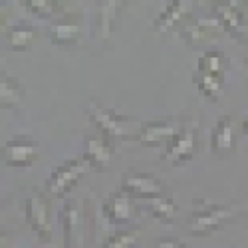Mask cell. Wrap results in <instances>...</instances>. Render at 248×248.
I'll use <instances>...</instances> for the list:
<instances>
[{
	"mask_svg": "<svg viewBox=\"0 0 248 248\" xmlns=\"http://www.w3.org/2000/svg\"><path fill=\"white\" fill-rule=\"evenodd\" d=\"M193 204V213L185 222V229L193 236H206L220 231L236 217V209L231 204H217L206 199H197Z\"/></svg>",
	"mask_w": 248,
	"mask_h": 248,
	"instance_id": "obj_1",
	"label": "cell"
},
{
	"mask_svg": "<svg viewBox=\"0 0 248 248\" xmlns=\"http://www.w3.org/2000/svg\"><path fill=\"white\" fill-rule=\"evenodd\" d=\"M88 115L93 125L99 129L101 137H106L108 141H125L131 139L135 133H139L131 119L119 115L117 111L106 108L95 99H90L88 103Z\"/></svg>",
	"mask_w": 248,
	"mask_h": 248,
	"instance_id": "obj_2",
	"label": "cell"
},
{
	"mask_svg": "<svg viewBox=\"0 0 248 248\" xmlns=\"http://www.w3.org/2000/svg\"><path fill=\"white\" fill-rule=\"evenodd\" d=\"M90 169V165L84 157L79 159H68L60 163L58 167L50 173L46 181V195L48 197H64L72 191V187L78 183V179Z\"/></svg>",
	"mask_w": 248,
	"mask_h": 248,
	"instance_id": "obj_3",
	"label": "cell"
},
{
	"mask_svg": "<svg viewBox=\"0 0 248 248\" xmlns=\"http://www.w3.org/2000/svg\"><path fill=\"white\" fill-rule=\"evenodd\" d=\"M121 191L133 199H159L167 195L165 185L153 175L143 171H127L121 175Z\"/></svg>",
	"mask_w": 248,
	"mask_h": 248,
	"instance_id": "obj_4",
	"label": "cell"
},
{
	"mask_svg": "<svg viewBox=\"0 0 248 248\" xmlns=\"http://www.w3.org/2000/svg\"><path fill=\"white\" fill-rule=\"evenodd\" d=\"M50 199L48 195L42 193H34L26 199L24 202V217L26 222L30 224V229L36 232V236L48 242L52 236V224H50Z\"/></svg>",
	"mask_w": 248,
	"mask_h": 248,
	"instance_id": "obj_5",
	"label": "cell"
},
{
	"mask_svg": "<svg viewBox=\"0 0 248 248\" xmlns=\"http://www.w3.org/2000/svg\"><path fill=\"white\" fill-rule=\"evenodd\" d=\"M38 159V141L28 135H14L2 147V161L8 167H32Z\"/></svg>",
	"mask_w": 248,
	"mask_h": 248,
	"instance_id": "obj_6",
	"label": "cell"
},
{
	"mask_svg": "<svg viewBox=\"0 0 248 248\" xmlns=\"http://www.w3.org/2000/svg\"><path fill=\"white\" fill-rule=\"evenodd\" d=\"M101 215L109 224L119 226V229L125 231L127 226H131V222H133V218L137 215L133 197H129L127 193H123V191L111 193L101 202Z\"/></svg>",
	"mask_w": 248,
	"mask_h": 248,
	"instance_id": "obj_7",
	"label": "cell"
},
{
	"mask_svg": "<svg viewBox=\"0 0 248 248\" xmlns=\"http://www.w3.org/2000/svg\"><path fill=\"white\" fill-rule=\"evenodd\" d=\"M197 145H199V129L197 123L187 129L179 131L163 151V159L173 165H185L195 159L197 155Z\"/></svg>",
	"mask_w": 248,
	"mask_h": 248,
	"instance_id": "obj_8",
	"label": "cell"
},
{
	"mask_svg": "<svg viewBox=\"0 0 248 248\" xmlns=\"http://www.w3.org/2000/svg\"><path fill=\"white\" fill-rule=\"evenodd\" d=\"M217 18L220 20L222 30L234 38H246V8L244 2L238 0H226V2H215Z\"/></svg>",
	"mask_w": 248,
	"mask_h": 248,
	"instance_id": "obj_9",
	"label": "cell"
},
{
	"mask_svg": "<svg viewBox=\"0 0 248 248\" xmlns=\"http://www.w3.org/2000/svg\"><path fill=\"white\" fill-rule=\"evenodd\" d=\"M193 12V2L191 0H171L161 10L157 20L153 22V32L155 34H167L173 32L179 24H183Z\"/></svg>",
	"mask_w": 248,
	"mask_h": 248,
	"instance_id": "obj_10",
	"label": "cell"
},
{
	"mask_svg": "<svg viewBox=\"0 0 248 248\" xmlns=\"http://www.w3.org/2000/svg\"><path fill=\"white\" fill-rule=\"evenodd\" d=\"M179 133V125L173 119H155L145 121L139 125L137 139L143 145H167V143Z\"/></svg>",
	"mask_w": 248,
	"mask_h": 248,
	"instance_id": "obj_11",
	"label": "cell"
},
{
	"mask_svg": "<svg viewBox=\"0 0 248 248\" xmlns=\"http://www.w3.org/2000/svg\"><path fill=\"white\" fill-rule=\"evenodd\" d=\"M220 32H224V30H222V24H220V20L217 16H213V18H199V20H195V22L185 24L181 28V38L189 46H199V44L206 42V40L215 38Z\"/></svg>",
	"mask_w": 248,
	"mask_h": 248,
	"instance_id": "obj_12",
	"label": "cell"
},
{
	"mask_svg": "<svg viewBox=\"0 0 248 248\" xmlns=\"http://www.w3.org/2000/svg\"><path fill=\"white\" fill-rule=\"evenodd\" d=\"M48 38L56 46H74L81 38V22L76 16L54 20L48 28Z\"/></svg>",
	"mask_w": 248,
	"mask_h": 248,
	"instance_id": "obj_13",
	"label": "cell"
},
{
	"mask_svg": "<svg viewBox=\"0 0 248 248\" xmlns=\"http://www.w3.org/2000/svg\"><path fill=\"white\" fill-rule=\"evenodd\" d=\"M211 149L218 157H226L234 151V121L231 115H224L211 133Z\"/></svg>",
	"mask_w": 248,
	"mask_h": 248,
	"instance_id": "obj_14",
	"label": "cell"
},
{
	"mask_svg": "<svg viewBox=\"0 0 248 248\" xmlns=\"http://www.w3.org/2000/svg\"><path fill=\"white\" fill-rule=\"evenodd\" d=\"M84 157L88 161L90 167L97 169V171H106L111 163L113 157V149L109 145V141L106 137H90L86 141V147H84Z\"/></svg>",
	"mask_w": 248,
	"mask_h": 248,
	"instance_id": "obj_15",
	"label": "cell"
},
{
	"mask_svg": "<svg viewBox=\"0 0 248 248\" xmlns=\"http://www.w3.org/2000/svg\"><path fill=\"white\" fill-rule=\"evenodd\" d=\"M24 99H26V92L24 86L20 84V79L2 72V76H0V106H2V109L22 108Z\"/></svg>",
	"mask_w": 248,
	"mask_h": 248,
	"instance_id": "obj_16",
	"label": "cell"
},
{
	"mask_svg": "<svg viewBox=\"0 0 248 248\" xmlns=\"http://www.w3.org/2000/svg\"><path fill=\"white\" fill-rule=\"evenodd\" d=\"M123 8L121 0H106L97 4V18H95V30L101 40H109L115 28V20L119 10Z\"/></svg>",
	"mask_w": 248,
	"mask_h": 248,
	"instance_id": "obj_17",
	"label": "cell"
},
{
	"mask_svg": "<svg viewBox=\"0 0 248 248\" xmlns=\"http://www.w3.org/2000/svg\"><path fill=\"white\" fill-rule=\"evenodd\" d=\"M60 220L64 226V246L66 248H74L76 246V238L79 232V202L76 199H68L62 206L60 213Z\"/></svg>",
	"mask_w": 248,
	"mask_h": 248,
	"instance_id": "obj_18",
	"label": "cell"
},
{
	"mask_svg": "<svg viewBox=\"0 0 248 248\" xmlns=\"http://www.w3.org/2000/svg\"><path fill=\"white\" fill-rule=\"evenodd\" d=\"M226 70H229V58H226L218 48H211L209 52L199 56L195 74L226 78Z\"/></svg>",
	"mask_w": 248,
	"mask_h": 248,
	"instance_id": "obj_19",
	"label": "cell"
},
{
	"mask_svg": "<svg viewBox=\"0 0 248 248\" xmlns=\"http://www.w3.org/2000/svg\"><path fill=\"white\" fill-rule=\"evenodd\" d=\"M36 40V28L30 22H20L6 30V42L12 50H28Z\"/></svg>",
	"mask_w": 248,
	"mask_h": 248,
	"instance_id": "obj_20",
	"label": "cell"
},
{
	"mask_svg": "<svg viewBox=\"0 0 248 248\" xmlns=\"http://www.w3.org/2000/svg\"><path fill=\"white\" fill-rule=\"evenodd\" d=\"M149 213H151L159 222L169 224V222H173L175 217H177V202H175L173 197H169V195L159 197V199H151V201H149Z\"/></svg>",
	"mask_w": 248,
	"mask_h": 248,
	"instance_id": "obj_21",
	"label": "cell"
},
{
	"mask_svg": "<svg viewBox=\"0 0 248 248\" xmlns=\"http://www.w3.org/2000/svg\"><path fill=\"white\" fill-rule=\"evenodd\" d=\"M195 84L201 95H204L206 99L217 101L222 92H224V78L218 76H204V74H195Z\"/></svg>",
	"mask_w": 248,
	"mask_h": 248,
	"instance_id": "obj_22",
	"label": "cell"
},
{
	"mask_svg": "<svg viewBox=\"0 0 248 248\" xmlns=\"http://www.w3.org/2000/svg\"><path fill=\"white\" fill-rule=\"evenodd\" d=\"M24 6L40 18H48L62 10V2H58V0H24Z\"/></svg>",
	"mask_w": 248,
	"mask_h": 248,
	"instance_id": "obj_23",
	"label": "cell"
},
{
	"mask_svg": "<svg viewBox=\"0 0 248 248\" xmlns=\"http://www.w3.org/2000/svg\"><path fill=\"white\" fill-rule=\"evenodd\" d=\"M135 240H137V232L133 231H117L115 234H111L108 240H106V244H103V248H133V244H135Z\"/></svg>",
	"mask_w": 248,
	"mask_h": 248,
	"instance_id": "obj_24",
	"label": "cell"
},
{
	"mask_svg": "<svg viewBox=\"0 0 248 248\" xmlns=\"http://www.w3.org/2000/svg\"><path fill=\"white\" fill-rule=\"evenodd\" d=\"M157 248H189L185 242H181L179 238H173V236H163L157 240Z\"/></svg>",
	"mask_w": 248,
	"mask_h": 248,
	"instance_id": "obj_25",
	"label": "cell"
},
{
	"mask_svg": "<svg viewBox=\"0 0 248 248\" xmlns=\"http://www.w3.org/2000/svg\"><path fill=\"white\" fill-rule=\"evenodd\" d=\"M242 129H244V135L248 137V117L244 119V123H242Z\"/></svg>",
	"mask_w": 248,
	"mask_h": 248,
	"instance_id": "obj_26",
	"label": "cell"
},
{
	"mask_svg": "<svg viewBox=\"0 0 248 248\" xmlns=\"http://www.w3.org/2000/svg\"><path fill=\"white\" fill-rule=\"evenodd\" d=\"M244 8H246V36H248V0L244 2Z\"/></svg>",
	"mask_w": 248,
	"mask_h": 248,
	"instance_id": "obj_27",
	"label": "cell"
},
{
	"mask_svg": "<svg viewBox=\"0 0 248 248\" xmlns=\"http://www.w3.org/2000/svg\"><path fill=\"white\" fill-rule=\"evenodd\" d=\"M246 66H248V56H246Z\"/></svg>",
	"mask_w": 248,
	"mask_h": 248,
	"instance_id": "obj_28",
	"label": "cell"
}]
</instances>
